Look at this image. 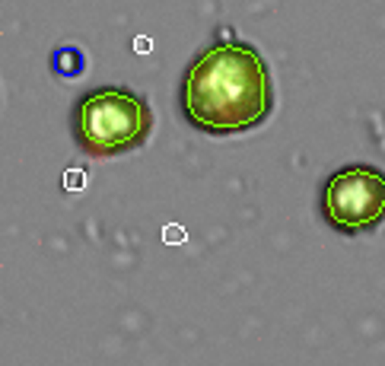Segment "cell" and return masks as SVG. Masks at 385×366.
Listing matches in <instances>:
<instances>
[{
	"label": "cell",
	"mask_w": 385,
	"mask_h": 366,
	"mask_svg": "<svg viewBox=\"0 0 385 366\" xmlns=\"http://www.w3.org/2000/svg\"><path fill=\"white\" fill-rule=\"evenodd\" d=\"M137 51H140V54H150V51H153V42H150L147 35H140V39H137Z\"/></svg>",
	"instance_id": "obj_6"
},
{
	"label": "cell",
	"mask_w": 385,
	"mask_h": 366,
	"mask_svg": "<svg viewBox=\"0 0 385 366\" xmlns=\"http://www.w3.org/2000/svg\"><path fill=\"white\" fill-rule=\"evenodd\" d=\"M322 216L344 236H360L385 223V172L376 166L335 172L322 188Z\"/></svg>",
	"instance_id": "obj_3"
},
{
	"label": "cell",
	"mask_w": 385,
	"mask_h": 366,
	"mask_svg": "<svg viewBox=\"0 0 385 366\" xmlns=\"http://www.w3.org/2000/svg\"><path fill=\"white\" fill-rule=\"evenodd\" d=\"M185 239H188V233H185L181 226H175V223H169L163 230V242H166V245H181Z\"/></svg>",
	"instance_id": "obj_4"
},
{
	"label": "cell",
	"mask_w": 385,
	"mask_h": 366,
	"mask_svg": "<svg viewBox=\"0 0 385 366\" xmlns=\"http://www.w3.org/2000/svg\"><path fill=\"white\" fill-rule=\"evenodd\" d=\"M270 108V70L246 42H217L204 48L181 80V115L210 137L252 131L268 121Z\"/></svg>",
	"instance_id": "obj_1"
},
{
	"label": "cell",
	"mask_w": 385,
	"mask_h": 366,
	"mask_svg": "<svg viewBox=\"0 0 385 366\" xmlns=\"http://www.w3.org/2000/svg\"><path fill=\"white\" fill-rule=\"evenodd\" d=\"M64 188H67V192H80V188H86V172L70 169V172L64 175Z\"/></svg>",
	"instance_id": "obj_5"
},
{
	"label": "cell",
	"mask_w": 385,
	"mask_h": 366,
	"mask_svg": "<svg viewBox=\"0 0 385 366\" xmlns=\"http://www.w3.org/2000/svg\"><path fill=\"white\" fill-rule=\"evenodd\" d=\"M153 131V112L128 86H99L74 108V137L90 156H118L144 147Z\"/></svg>",
	"instance_id": "obj_2"
}]
</instances>
